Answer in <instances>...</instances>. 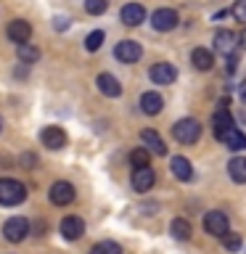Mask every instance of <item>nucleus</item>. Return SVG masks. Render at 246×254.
I'll return each mask as SVG.
<instances>
[{
    "label": "nucleus",
    "instance_id": "f257e3e1",
    "mask_svg": "<svg viewBox=\"0 0 246 254\" xmlns=\"http://www.w3.org/2000/svg\"><path fill=\"white\" fill-rule=\"evenodd\" d=\"M27 198V186L13 178H0V204L3 206H19Z\"/></svg>",
    "mask_w": 246,
    "mask_h": 254
},
{
    "label": "nucleus",
    "instance_id": "f03ea898",
    "mask_svg": "<svg viewBox=\"0 0 246 254\" xmlns=\"http://www.w3.org/2000/svg\"><path fill=\"white\" fill-rule=\"evenodd\" d=\"M172 138L183 143V146H190V143H196L198 138H201V125L196 122V119H180V122H175L172 125Z\"/></svg>",
    "mask_w": 246,
    "mask_h": 254
},
{
    "label": "nucleus",
    "instance_id": "7ed1b4c3",
    "mask_svg": "<svg viewBox=\"0 0 246 254\" xmlns=\"http://www.w3.org/2000/svg\"><path fill=\"white\" fill-rule=\"evenodd\" d=\"M233 130H236V119L228 111L225 103H222V106L212 114V132H214V138H217V140H225Z\"/></svg>",
    "mask_w": 246,
    "mask_h": 254
},
{
    "label": "nucleus",
    "instance_id": "20e7f679",
    "mask_svg": "<svg viewBox=\"0 0 246 254\" xmlns=\"http://www.w3.org/2000/svg\"><path fill=\"white\" fill-rule=\"evenodd\" d=\"M180 24V16L178 11H172V8H159V11H154V16H151V27H154L156 32H170Z\"/></svg>",
    "mask_w": 246,
    "mask_h": 254
},
{
    "label": "nucleus",
    "instance_id": "39448f33",
    "mask_svg": "<svg viewBox=\"0 0 246 254\" xmlns=\"http://www.w3.org/2000/svg\"><path fill=\"white\" fill-rule=\"evenodd\" d=\"M40 140H43V146L45 148H51V151H61L63 146H66V132L61 130L59 125H48L43 127V132H40Z\"/></svg>",
    "mask_w": 246,
    "mask_h": 254
},
{
    "label": "nucleus",
    "instance_id": "423d86ee",
    "mask_svg": "<svg viewBox=\"0 0 246 254\" xmlns=\"http://www.w3.org/2000/svg\"><path fill=\"white\" fill-rule=\"evenodd\" d=\"M204 230L209 236H214V238H222L230 230V225H228V217H225V212H206V217H204Z\"/></svg>",
    "mask_w": 246,
    "mask_h": 254
},
{
    "label": "nucleus",
    "instance_id": "0eeeda50",
    "mask_svg": "<svg viewBox=\"0 0 246 254\" xmlns=\"http://www.w3.org/2000/svg\"><path fill=\"white\" fill-rule=\"evenodd\" d=\"M236 48H238V40L230 29H217L214 32V51L217 56H236Z\"/></svg>",
    "mask_w": 246,
    "mask_h": 254
},
{
    "label": "nucleus",
    "instance_id": "6e6552de",
    "mask_svg": "<svg viewBox=\"0 0 246 254\" xmlns=\"http://www.w3.org/2000/svg\"><path fill=\"white\" fill-rule=\"evenodd\" d=\"M29 233V222L24 220V217H11V220H5V225H3V236L8 238L11 244H19L24 241Z\"/></svg>",
    "mask_w": 246,
    "mask_h": 254
},
{
    "label": "nucleus",
    "instance_id": "1a4fd4ad",
    "mask_svg": "<svg viewBox=\"0 0 246 254\" xmlns=\"http://www.w3.org/2000/svg\"><path fill=\"white\" fill-rule=\"evenodd\" d=\"M114 56L122 64H135V61H140L143 48H140V43H135V40H122V43H117Z\"/></svg>",
    "mask_w": 246,
    "mask_h": 254
},
{
    "label": "nucleus",
    "instance_id": "9d476101",
    "mask_svg": "<svg viewBox=\"0 0 246 254\" xmlns=\"http://www.w3.org/2000/svg\"><path fill=\"white\" fill-rule=\"evenodd\" d=\"M148 77L154 79V85H172L175 77H178V69H175L172 64H167V61H159V64L151 66Z\"/></svg>",
    "mask_w": 246,
    "mask_h": 254
},
{
    "label": "nucleus",
    "instance_id": "9b49d317",
    "mask_svg": "<svg viewBox=\"0 0 246 254\" xmlns=\"http://www.w3.org/2000/svg\"><path fill=\"white\" fill-rule=\"evenodd\" d=\"M51 201L56 206H66L74 201V186L66 180H59V183H53L51 186Z\"/></svg>",
    "mask_w": 246,
    "mask_h": 254
},
{
    "label": "nucleus",
    "instance_id": "f8f14e48",
    "mask_svg": "<svg viewBox=\"0 0 246 254\" xmlns=\"http://www.w3.org/2000/svg\"><path fill=\"white\" fill-rule=\"evenodd\" d=\"M8 40L16 45H24V43H29V37H32V24L29 21H24V19H13L11 24H8Z\"/></svg>",
    "mask_w": 246,
    "mask_h": 254
},
{
    "label": "nucleus",
    "instance_id": "ddd939ff",
    "mask_svg": "<svg viewBox=\"0 0 246 254\" xmlns=\"http://www.w3.org/2000/svg\"><path fill=\"white\" fill-rule=\"evenodd\" d=\"M154 183H156V175H154V170H151V164L132 170V188L138 190V193L151 190V188H154Z\"/></svg>",
    "mask_w": 246,
    "mask_h": 254
},
{
    "label": "nucleus",
    "instance_id": "4468645a",
    "mask_svg": "<svg viewBox=\"0 0 246 254\" xmlns=\"http://www.w3.org/2000/svg\"><path fill=\"white\" fill-rule=\"evenodd\" d=\"M119 19H122V24H127V27H138V24H143V19H146V8L140 3H127V5H122V11H119Z\"/></svg>",
    "mask_w": 246,
    "mask_h": 254
},
{
    "label": "nucleus",
    "instance_id": "2eb2a0df",
    "mask_svg": "<svg viewBox=\"0 0 246 254\" xmlns=\"http://www.w3.org/2000/svg\"><path fill=\"white\" fill-rule=\"evenodd\" d=\"M95 85H98V90L106 95V98H119V95H122V85H119V79H117L114 74H109V71L98 74Z\"/></svg>",
    "mask_w": 246,
    "mask_h": 254
},
{
    "label": "nucleus",
    "instance_id": "dca6fc26",
    "mask_svg": "<svg viewBox=\"0 0 246 254\" xmlns=\"http://www.w3.org/2000/svg\"><path fill=\"white\" fill-rule=\"evenodd\" d=\"M85 233V222L74 217V214H69V217L61 220V236L66 238V241H77V238H82Z\"/></svg>",
    "mask_w": 246,
    "mask_h": 254
},
{
    "label": "nucleus",
    "instance_id": "f3484780",
    "mask_svg": "<svg viewBox=\"0 0 246 254\" xmlns=\"http://www.w3.org/2000/svg\"><path fill=\"white\" fill-rule=\"evenodd\" d=\"M170 170H172L175 178L183 180V183H190V180H193V167H190V162H188L185 156H172Z\"/></svg>",
    "mask_w": 246,
    "mask_h": 254
},
{
    "label": "nucleus",
    "instance_id": "a211bd4d",
    "mask_svg": "<svg viewBox=\"0 0 246 254\" xmlns=\"http://www.w3.org/2000/svg\"><path fill=\"white\" fill-rule=\"evenodd\" d=\"M140 109H143V114L154 117V114H159V111L164 109V98H162L159 93L148 90V93H143V95H140Z\"/></svg>",
    "mask_w": 246,
    "mask_h": 254
},
{
    "label": "nucleus",
    "instance_id": "6ab92c4d",
    "mask_svg": "<svg viewBox=\"0 0 246 254\" xmlns=\"http://www.w3.org/2000/svg\"><path fill=\"white\" fill-rule=\"evenodd\" d=\"M190 64H193V69H198V71H209L212 64H214V56H212V51H206V48H193V51H190Z\"/></svg>",
    "mask_w": 246,
    "mask_h": 254
},
{
    "label": "nucleus",
    "instance_id": "aec40b11",
    "mask_svg": "<svg viewBox=\"0 0 246 254\" xmlns=\"http://www.w3.org/2000/svg\"><path fill=\"white\" fill-rule=\"evenodd\" d=\"M228 175L233 183H246V156H233L228 162Z\"/></svg>",
    "mask_w": 246,
    "mask_h": 254
},
{
    "label": "nucleus",
    "instance_id": "412c9836",
    "mask_svg": "<svg viewBox=\"0 0 246 254\" xmlns=\"http://www.w3.org/2000/svg\"><path fill=\"white\" fill-rule=\"evenodd\" d=\"M170 233H172V238H178V241H188L190 233H193V228H190V222H188V220L175 217V220L170 222Z\"/></svg>",
    "mask_w": 246,
    "mask_h": 254
},
{
    "label": "nucleus",
    "instance_id": "4be33fe9",
    "mask_svg": "<svg viewBox=\"0 0 246 254\" xmlns=\"http://www.w3.org/2000/svg\"><path fill=\"white\" fill-rule=\"evenodd\" d=\"M140 138H143V143L148 146V151L154 148L159 156H164V154H167V146H164V140L159 138V132H156V130H143V132H140Z\"/></svg>",
    "mask_w": 246,
    "mask_h": 254
},
{
    "label": "nucleus",
    "instance_id": "5701e85b",
    "mask_svg": "<svg viewBox=\"0 0 246 254\" xmlns=\"http://www.w3.org/2000/svg\"><path fill=\"white\" fill-rule=\"evenodd\" d=\"M222 143H225L228 148H233V151H246V135H244L241 130H238V127H236V130L230 132Z\"/></svg>",
    "mask_w": 246,
    "mask_h": 254
},
{
    "label": "nucleus",
    "instance_id": "b1692460",
    "mask_svg": "<svg viewBox=\"0 0 246 254\" xmlns=\"http://www.w3.org/2000/svg\"><path fill=\"white\" fill-rule=\"evenodd\" d=\"M148 162H151V151L148 148H132V154H130L132 170H138V167H148Z\"/></svg>",
    "mask_w": 246,
    "mask_h": 254
},
{
    "label": "nucleus",
    "instance_id": "393cba45",
    "mask_svg": "<svg viewBox=\"0 0 246 254\" xmlns=\"http://www.w3.org/2000/svg\"><path fill=\"white\" fill-rule=\"evenodd\" d=\"M90 254H122V246L117 241H101L90 249Z\"/></svg>",
    "mask_w": 246,
    "mask_h": 254
},
{
    "label": "nucleus",
    "instance_id": "a878e982",
    "mask_svg": "<svg viewBox=\"0 0 246 254\" xmlns=\"http://www.w3.org/2000/svg\"><path fill=\"white\" fill-rule=\"evenodd\" d=\"M16 53H19V59H21L24 64H35V61L40 59V51H37V48H32L29 43L19 45V51H16Z\"/></svg>",
    "mask_w": 246,
    "mask_h": 254
},
{
    "label": "nucleus",
    "instance_id": "bb28decb",
    "mask_svg": "<svg viewBox=\"0 0 246 254\" xmlns=\"http://www.w3.org/2000/svg\"><path fill=\"white\" fill-rule=\"evenodd\" d=\"M103 37H106V35H103L101 29L90 32V35L85 37V48H87V51H90V53H95V51H98V48L103 45Z\"/></svg>",
    "mask_w": 246,
    "mask_h": 254
},
{
    "label": "nucleus",
    "instance_id": "cd10ccee",
    "mask_svg": "<svg viewBox=\"0 0 246 254\" xmlns=\"http://www.w3.org/2000/svg\"><path fill=\"white\" fill-rule=\"evenodd\" d=\"M109 8V0H85V11L90 16H101Z\"/></svg>",
    "mask_w": 246,
    "mask_h": 254
},
{
    "label": "nucleus",
    "instance_id": "c85d7f7f",
    "mask_svg": "<svg viewBox=\"0 0 246 254\" xmlns=\"http://www.w3.org/2000/svg\"><path fill=\"white\" fill-rule=\"evenodd\" d=\"M222 244H225V249H228V252H238V249L244 246L241 236H238V233H230V230H228L225 236H222Z\"/></svg>",
    "mask_w": 246,
    "mask_h": 254
},
{
    "label": "nucleus",
    "instance_id": "c756f323",
    "mask_svg": "<svg viewBox=\"0 0 246 254\" xmlns=\"http://www.w3.org/2000/svg\"><path fill=\"white\" fill-rule=\"evenodd\" d=\"M230 13H233L238 21H246V0H236V5H233Z\"/></svg>",
    "mask_w": 246,
    "mask_h": 254
},
{
    "label": "nucleus",
    "instance_id": "7c9ffc66",
    "mask_svg": "<svg viewBox=\"0 0 246 254\" xmlns=\"http://www.w3.org/2000/svg\"><path fill=\"white\" fill-rule=\"evenodd\" d=\"M56 29H66V19L63 16H56Z\"/></svg>",
    "mask_w": 246,
    "mask_h": 254
},
{
    "label": "nucleus",
    "instance_id": "2f4dec72",
    "mask_svg": "<svg viewBox=\"0 0 246 254\" xmlns=\"http://www.w3.org/2000/svg\"><path fill=\"white\" fill-rule=\"evenodd\" d=\"M238 95H241V101L246 103V79H244V82H241V87H238Z\"/></svg>",
    "mask_w": 246,
    "mask_h": 254
},
{
    "label": "nucleus",
    "instance_id": "473e14b6",
    "mask_svg": "<svg viewBox=\"0 0 246 254\" xmlns=\"http://www.w3.org/2000/svg\"><path fill=\"white\" fill-rule=\"evenodd\" d=\"M241 48H244V51H246V29L241 32Z\"/></svg>",
    "mask_w": 246,
    "mask_h": 254
},
{
    "label": "nucleus",
    "instance_id": "72a5a7b5",
    "mask_svg": "<svg viewBox=\"0 0 246 254\" xmlns=\"http://www.w3.org/2000/svg\"><path fill=\"white\" fill-rule=\"evenodd\" d=\"M0 130H3V119H0Z\"/></svg>",
    "mask_w": 246,
    "mask_h": 254
}]
</instances>
